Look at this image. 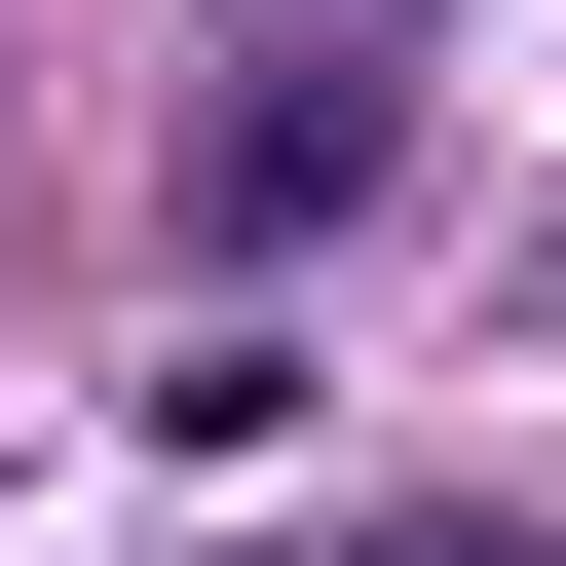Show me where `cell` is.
Listing matches in <instances>:
<instances>
[{
    "label": "cell",
    "instance_id": "1",
    "mask_svg": "<svg viewBox=\"0 0 566 566\" xmlns=\"http://www.w3.org/2000/svg\"><path fill=\"white\" fill-rule=\"evenodd\" d=\"M189 227H227V264L378 227V39H227V76H189Z\"/></svg>",
    "mask_w": 566,
    "mask_h": 566
},
{
    "label": "cell",
    "instance_id": "2",
    "mask_svg": "<svg viewBox=\"0 0 566 566\" xmlns=\"http://www.w3.org/2000/svg\"><path fill=\"white\" fill-rule=\"evenodd\" d=\"M303 566H566V528H491V491H416V528H303Z\"/></svg>",
    "mask_w": 566,
    "mask_h": 566
}]
</instances>
